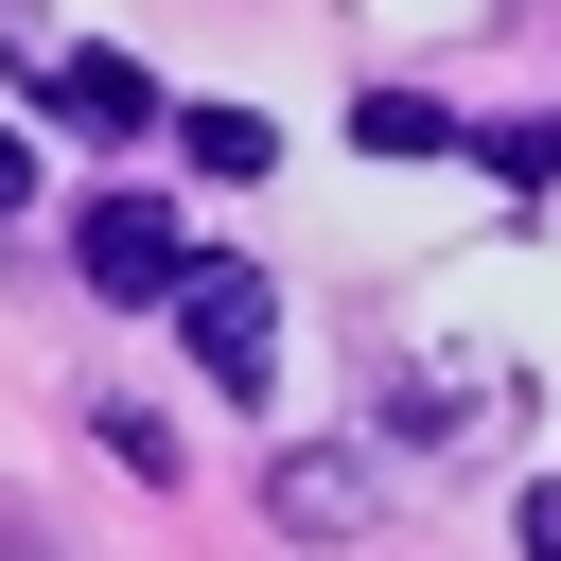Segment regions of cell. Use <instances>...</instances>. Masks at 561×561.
Wrapping results in <instances>:
<instances>
[{
    "label": "cell",
    "instance_id": "277c9868",
    "mask_svg": "<svg viewBox=\"0 0 561 561\" xmlns=\"http://www.w3.org/2000/svg\"><path fill=\"white\" fill-rule=\"evenodd\" d=\"M175 140H193V175H263V158H280V123H245V105H193Z\"/></svg>",
    "mask_w": 561,
    "mask_h": 561
},
{
    "label": "cell",
    "instance_id": "6da1fadb",
    "mask_svg": "<svg viewBox=\"0 0 561 561\" xmlns=\"http://www.w3.org/2000/svg\"><path fill=\"white\" fill-rule=\"evenodd\" d=\"M175 333H193L210 386H263V368H280V298H263V263H193V280H175Z\"/></svg>",
    "mask_w": 561,
    "mask_h": 561
},
{
    "label": "cell",
    "instance_id": "8992f818",
    "mask_svg": "<svg viewBox=\"0 0 561 561\" xmlns=\"http://www.w3.org/2000/svg\"><path fill=\"white\" fill-rule=\"evenodd\" d=\"M18 193H35V140H0V210H18Z\"/></svg>",
    "mask_w": 561,
    "mask_h": 561
},
{
    "label": "cell",
    "instance_id": "3957f363",
    "mask_svg": "<svg viewBox=\"0 0 561 561\" xmlns=\"http://www.w3.org/2000/svg\"><path fill=\"white\" fill-rule=\"evenodd\" d=\"M35 105L88 123V140H158V88H140L123 53H35Z\"/></svg>",
    "mask_w": 561,
    "mask_h": 561
},
{
    "label": "cell",
    "instance_id": "7a4b0ae2",
    "mask_svg": "<svg viewBox=\"0 0 561 561\" xmlns=\"http://www.w3.org/2000/svg\"><path fill=\"white\" fill-rule=\"evenodd\" d=\"M88 280L158 316V298L193 280V245H175V210H158V193H105V210H88Z\"/></svg>",
    "mask_w": 561,
    "mask_h": 561
},
{
    "label": "cell",
    "instance_id": "5b68a950",
    "mask_svg": "<svg viewBox=\"0 0 561 561\" xmlns=\"http://www.w3.org/2000/svg\"><path fill=\"white\" fill-rule=\"evenodd\" d=\"M351 140H386V158H473V123H438V105H403V88H386Z\"/></svg>",
    "mask_w": 561,
    "mask_h": 561
}]
</instances>
